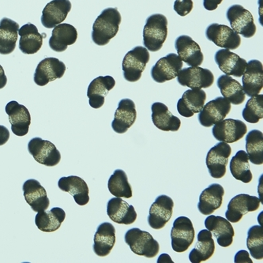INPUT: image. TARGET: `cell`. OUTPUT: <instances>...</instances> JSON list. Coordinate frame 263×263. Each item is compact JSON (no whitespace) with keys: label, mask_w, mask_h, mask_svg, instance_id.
Segmentation results:
<instances>
[{"label":"cell","mask_w":263,"mask_h":263,"mask_svg":"<svg viewBox=\"0 0 263 263\" xmlns=\"http://www.w3.org/2000/svg\"><path fill=\"white\" fill-rule=\"evenodd\" d=\"M121 14L117 8L104 9L92 26V40L98 46L108 45L117 36L121 23Z\"/></svg>","instance_id":"1"},{"label":"cell","mask_w":263,"mask_h":263,"mask_svg":"<svg viewBox=\"0 0 263 263\" xmlns=\"http://www.w3.org/2000/svg\"><path fill=\"white\" fill-rule=\"evenodd\" d=\"M167 36V19L161 14L147 18L143 29V44L148 51L156 52L162 48Z\"/></svg>","instance_id":"2"},{"label":"cell","mask_w":263,"mask_h":263,"mask_svg":"<svg viewBox=\"0 0 263 263\" xmlns=\"http://www.w3.org/2000/svg\"><path fill=\"white\" fill-rule=\"evenodd\" d=\"M125 242L135 255L152 258L159 253V243L151 233L138 228L127 231L125 234Z\"/></svg>","instance_id":"3"},{"label":"cell","mask_w":263,"mask_h":263,"mask_svg":"<svg viewBox=\"0 0 263 263\" xmlns=\"http://www.w3.org/2000/svg\"><path fill=\"white\" fill-rule=\"evenodd\" d=\"M149 52L145 47L137 46L128 51L123 60V73L125 80L136 82L142 77L147 64Z\"/></svg>","instance_id":"4"},{"label":"cell","mask_w":263,"mask_h":263,"mask_svg":"<svg viewBox=\"0 0 263 263\" xmlns=\"http://www.w3.org/2000/svg\"><path fill=\"white\" fill-rule=\"evenodd\" d=\"M226 17L230 23L231 29L243 37H252L256 33L253 15L243 6L238 4L231 6L228 9Z\"/></svg>","instance_id":"5"},{"label":"cell","mask_w":263,"mask_h":263,"mask_svg":"<svg viewBox=\"0 0 263 263\" xmlns=\"http://www.w3.org/2000/svg\"><path fill=\"white\" fill-rule=\"evenodd\" d=\"M28 151L35 161L48 167H54L61 161V154L55 145L41 138H33L28 143Z\"/></svg>","instance_id":"6"},{"label":"cell","mask_w":263,"mask_h":263,"mask_svg":"<svg viewBox=\"0 0 263 263\" xmlns=\"http://www.w3.org/2000/svg\"><path fill=\"white\" fill-rule=\"evenodd\" d=\"M195 236V229L190 218L186 217L176 218L171 231L173 251L178 253L186 251L193 243Z\"/></svg>","instance_id":"7"},{"label":"cell","mask_w":263,"mask_h":263,"mask_svg":"<svg viewBox=\"0 0 263 263\" xmlns=\"http://www.w3.org/2000/svg\"><path fill=\"white\" fill-rule=\"evenodd\" d=\"M180 86L190 89H207L214 82V76L209 69L190 67L181 69L177 76Z\"/></svg>","instance_id":"8"},{"label":"cell","mask_w":263,"mask_h":263,"mask_svg":"<svg viewBox=\"0 0 263 263\" xmlns=\"http://www.w3.org/2000/svg\"><path fill=\"white\" fill-rule=\"evenodd\" d=\"M232 148L229 143L220 142L210 149L207 154L205 164L210 176L214 179L224 177Z\"/></svg>","instance_id":"9"},{"label":"cell","mask_w":263,"mask_h":263,"mask_svg":"<svg viewBox=\"0 0 263 263\" xmlns=\"http://www.w3.org/2000/svg\"><path fill=\"white\" fill-rule=\"evenodd\" d=\"M229 100L222 97L210 101L204 105L198 114L200 124L205 127H213L216 123L224 120L230 112L232 105Z\"/></svg>","instance_id":"10"},{"label":"cell","mask_w":263,"mask_h":263,"mask_svg":"<svg viewBox=\"0 0 263 263\" xmlns=\"http://www.w3.org/2000/svg\"><path fill=\"white\" fill-rule=\"evenodd\" d=\"M183 62L177 54L170 53L160 59L151 69L152 79L157 83H164L177 77L183 68Z\"/></svg>","instance_id":"11"},{"label":"cell","mask_w":263,"mask_h":263,"mask_svg":"<svg viewBox=\"0 0 263 263\" xmlns=\"http://www.w3.org/2000/svg\"><path fill=\"white\" fill-rule=\"evenodd\" d=\"M205 36L217 46L224 49H237L241 45L239 34L226 25L210 24L205 29Z\"/></svg>","instance_id":"12"},{"label":"cell","mask_w":263,"mask_h":263,"mask_svg":"<svg viewBox=\"0 0 263 263\" xmlns=\"http://www.w3.org/2000/svg\"><path fill=\"white\" fill-rule=\"evenodd\" d=\"M248 132V127L243 121L233 119L223 120L214 125L213 135L217 140L226 143L238 142Z\"/></svg>","instance_id":"13"},{"label":"cell","mask_w":263,"mask_h":263,"mask_svg":"<svg viewBox=\"0 0 263 263\" xmlns=\"http://www.w3.org/2000/svg\"><path fill=\"white\" fill-rule=\"evenodd\" d=\"M260 199L257 197L245 194L236 195L231 199L226 213V219L229 222L237 223L243 215L256 211L260 206Z\"/></svg>","instance_id":"14"},{"label":"cell","mask_w":263,"mask_h":263,"mask_svg":"<svg viewBox=\"0 0 263 263\" xmlns=\"http://www.w3.org/2000/svg\"><path fill=\"white\" fill-rule=\"evenodd\" d=\"M174 202L167 195H160L149 209L148 224L154 229H161L173 216Z\"/></svg>","instance_id":"15"},{"label":"cell","mask_w":263,"mask_h":263,"mask_svg":"<svg viewBox=\"0 0 263 263\" xmlns=\"http://www.w3.org/2000/svg\"><path fill=\"white\" fill-rule=\"evenodd\" d=\"M64 62L54 57L45 58L40 62L34 73V82L39 86H46L55 79H61L66 71Z\"/></svg>","instance_id":"16"},{"label":"cell","mask_w":263,"mask_h":263,"mask_svg":"<svg viewBox=\"0 0 263 263\" xmlns=\"http://www.w3.org/2000/svg\"><path fill=\"white\" fill-rule=\"evenodd\" d=\"M175 48L182 61L190 67H199L203 63L204 55L199 45L191 36L182 35L175 41Z\"/></svg>","instance_id":"17"},{"label":"cell","mask_w":263,"mask_h":263,"mask_svg":"<svg viewBox=\"0 0 263 263\" xmlns=\"http://www.w3.org/2000/svg\"><path fill=\"white\" fill-rule=\"evenodd\" d=\"M5 110L13 133L20 137L27 135L31 124L30 113L27 108L17 101H12L6 105Z\"/></svg>","instance_id":"18"},{"label":"cell","mask_w":263,"mask_h":263,"mask_svg":"<svg viewBox=\"0 0 263 263\" xmlns=\"http://www.w3.org/2000/svg\"><path fill=\"white\" fill-rule=\"evenodd\" d=\"M216 64L224 74L240 78L243 76L248 62L229 49H220L214 57Z\"/></svg>","instance_id":"19"},{"label":"cell","mask_w":263,"mask_h":263,"mask_svg":"<svg viewBox=\"0 0 263 263\" xmlns=\"http://www.w3.org/2000/svg\"><path fill=\"white\" fill-rule=\"evenodd\" d=\"M205 226L217 239V243L222 248L232 245L235 231L227 219L210 214L205 220Z\"/></svg>","instance_id":"20"},{"label":"cell","mask_w":263,"mask_h":263,"mask_svg":"<svg viewBox=\"0 0 263 263\" xmlns=\"http://www.w3.org/2000/svg\"><path fill=\"white\" fill-rule=\"evenodd\" d=\"M71 7L70 0H52L42 11L41 23L47 29L55 28L67 18Z\"/></svg>","instance_id":"21"},{"label":"cell","mask_w":263,"mask_h":263,"mask_svg":"<svg viewBox=\"0 0 263 263\" xmlns=\"http://www.w3.org/2000/svg\"><path fill=\"white\" fill-rule=\"evenodd\" d=\"M243 91L248 97L258 95L262 89L263 67L259 60H250L242 78Z\"/></svg>","instance_id":"22"},{"label":"cell","mask_w":263,"mask_h":263,"mask_svg":"<svg viewBox=\"0 0 263 263\" xmlns=\"http://www.w3.org/2000/svg\"><path fill=\"white\" fill-rule=\"evenodd\" d=\"M23 194L26 202L34 212L45 211L49 207L50 200L46 190L36 180H28L23 186Z\"/></svg>","instance_id":"23"},{"label":"cell","mask_w":263,"mask_h":263,"mask_svg":"<svg viewBox=\"0 0 263 263\" xmlns=\"http://www.w3.org/2000/svg\"><path fill=\"white\" fill-rule=\"evenodd\" d=\"M206 100V93L203 89H188L177 103L178 112L182 117L189 118L202 111Z\"/></svg>","instance_id":"24"},{"label":"cell","mask_w":263,"mask_h":263,"mask_svg":"<svg viewBox=\"0 0 263 263\" xmlns=\"http://www.w3.org/2000/svg\"><path fill=\"white\" fill-rule=\"evenodd\" d=\"M137 118L135 104L132 100L123 99L115 112L111 127L116 133L124 134L133 126Z\"/></svg>","instance_id":"25"},{"label":"cell","mask_w":263,"mask_h":263,"mask_svg":"<svg viewBox=\"0 0 263 263\" xmlns=\"http://www.w3.org/2000/svg\"><path fill=\"white\" fill-rule=\"evenodd\" d=\"M18 35L19 49L26 55L36 54L43 45L44 38L46 37V33H39L37 28L32 23H27L19 28Z\"/></svg>","instance_id":"26"},{"label":"cell","mask_w":263,"mask_h":263,"mask_svg":"<svg viewBox=\"0 0 263 263\" xmlns=\"http://www.w3.org/2000/svg\"><path fill=\"white\" fill-rule=\"evenodd\" d=\"M116 85V81L111 76H99L91 82L88 87L87 97L91 108H101L104 105V100L108 92Z\"/></svg>","instance_id":"27"},{"label":"cell","mask_w":263,"mask_h":263,"mask_svg":"<svg viewBox=\"0 0 263 263\" xmlns=\"http://www.w3.org/2000/svg\"><path fill=\"white\" fill-rule=\"evenodd\" d=\"M107 214L114 222L120 224H132L137 219V213L133 205L120 197L111 198L107 205Z\"/></svg>","instance_id":"28"},{"label":"cell","mask_w":263,"mask_h":263,"mask_svg":"<svg viewBox=\"0 0 263 263\" xmlns=\"http://www.w3.org/2000/svg\"><path fill=\"white\" fill-rule=\"evenodd\" d=\"M58 186L60 190L70 194L78 205H86L89 202V186L82 178L76 176L62 177Z\"/></svg>","instance_id":"29"},{"label":"cell","mask_w":263,"mask_h":263,"mask_svg":"<svg viewBox=\"0 0 263 263\" xmlns=\"http://www.w3.org/2000/svg\"><path fill=\"white\" fill-rule=\"evenodd\" d=\"M224 190L221 185L213 183L202 192L199 196L198 209L203 215L214 214L222 205Z\"/></svg>","instance_id":"30"},{"label":"cell","mask_w":263,"mask_h":263,"mask_svg":"<svg viewBox=\"0 0 263 263\" xmlns=\"http://www.w3.org/2000/svg\"><path fill=\"white\" fill-rule=\"evenodd\" d=\"M93 251L99 257L109 255L116 243V229L111 223L104 222L98 226L94 235Z\"/></svg>","instance_id":"31"},{"label":"cell","mask_w":263,"mask_h":263,"mask_svg":"<svg viewBox=\"0 0 263 263\" xmlns=\"http://www.w3.org/2000/svg\"><path fill=\"white\" fill-rule=\"evenodd\" d=\"M77 38V29L71 25L64 23L54 28L48 43L52 51L63 52L69 45L76 43Z\"/></svg>","instance_id":"32"},{"label":"cell","mask_w":263,"mask_h":263,"mask_svg":"<svg viewBox=\"0 0 263 263\" xmlns=\"http://www.w3.org/2000/svg\"><path fill=\"white\" fill-rule=\"evenodd\" d=\"M152 120L157 128L163 132H177L181 126V121L173 116L165 104L156 102L151 107Z\"/></svg>","instance_id":"33"},{"label":"cell","mask_w":263,"mask_h":263,"mask_svg":"<svg viewBox=\"0 0 263 263\" xmlns=\"http://www.w3.org/2000/svg\"><path fill=\"white\" fill-rule=\"evenodd\" d=\"M19 25L14 21L4 17L0 21V54L9 55L15 50Z\"/></svg>","instance_id":"34"},{"label":"cell","mask_w":263,"mask_h":263,"mask_svg":"<svg viewBox=\"0 0 263 263\" xmlns=\"http://www.w3.org/2000/svg\"><path fill=\"white\" fill-rule=\"evenodd\" d=\"M215 251V243L212 233L208 229L200 231L198 242L195 248L189 254V259L192 263H200L210 259Z\"/></svg>","instance_id":"35"},{"label":"cell","mask_w":263,"mask_h":263,"mask_svg":"<svg viewBox=\"0 0 263 263\" xmlns=\"http://www.w3.org/2000/svg\"><path fill=\"white\" fill-rule=\"evenodd\" d=\"M66 218V213L60 207L38 212L35 217L36 227L45 233H53L61 227Z\"/></svg>","instance_id":"36"},{"label":"cell","mask_w":263,"mask_h":263,"mask_svg":"<svg viewBox=\"0 0 263 263\" xmlns=\"http://www.w3.org/2000/svg\"><path fill=\"white\" fill-rule=\"evenodd\" d=\"M217 85L223 98L229 100L231 104L239 105L245 101L246 94L241 84L231 76L226 74L220 76L217 79Z\"/></svg>","instance_id":"37"},{"label":"cell","mask_w":263,"mask_h":263,"mask_svg":"<svg viewBox=\"0 0 263 263\" xmlns=\"http://www.w3.org/2000/svg\"><path fill=\"white\" fill-rule=\"evenodd\" d=\"M230 172L233 177L245 183L252 180V173L249 164V158L245 151H238L230 161Z\"/></svg>","instance_id":"38"},{"label":"cell","mask_w":263,"mask_h":263,"mask_svg":"<svg viewBox=\"0 0 263 263\" xmlns=\"http://www.w3.org/2000/svg\"><path fill=\"white\" fill-rule=\"evenodd\" d=\"M246 149L249 161L252 164L261 165L263 163V134L258 130H252L246 138Z\"/></svg>","instance_id":"39"},{"label":"cell","mask_w":263,"mask_h":263,"mask_svg":"<svg viewBox=\"0 0 263 263\" xmlns=\"http://www.w3.org/2000/svg\"><path fill=\"white\" fill-rule=\"evenodd\" d=\"M108 187L110 193L114 196L126 198L132 197V186L129 183L127 174L123 170H116L110 176Z\"/></svg>","instance_id":"40"},{"label":"cell","mask_w":263,"mask_h":263,"mask_svg":"<svg viewBox=\"0 0 263 263\" xmlns=\"http://www.w3.org/2000/svg\"><path fill=\"white\" fill-rule=\"evenodd\" d=\"M247 247L255 259L263 258V229L260 226L250 228L247 239Z\"/></svg>","instance_id":"41"},{"label":"cell","mask_w":263,"mask_h":263,"mask_svg":"<svg viewBox=\"0 0 263 263\" xmlns=\"http://www.w3.org/2000/svg\"><path fill=\"white\" fill-rule=\"evenodd\" d=\"M243 117L248 123H257L263 118V95L251 97L243 110Z\"/></svg>","instance_id":"42"},{"label":"cell","mask_w":263,"mask_h":263,"mask_svg":"<svg viewBox=\"0 0 263 263\" xmlns=\"http://www.w3.org/2000/svg\"><path fill=\"white\" fill-rule=\"evenodd\" d=\"M194 4L192 0H176L174 3V10L181 17L187 15L193 10Z\"/></svg>","instance_id":"43"},{"label":"cell","mask_w":263,"mask_h":263,"mask_svg":"<svg viewBox=\"0 0 263 263\" xmlns=\"http://www.w3.org/2000/svg\"><path fill=\"white\" fill-rule=\"evenodd\" d=\"M234 262L236 263H252V260L250 258L249 253L245 250L238 251L235 255Z\"/></svg>","instance_id":"44"},{"label":"cell","mask_w":263,"mask_h":263,"mask_svg":"<svg viewBox=\"0 0 263 263\" xmlns=\"http://www.w3.org/2000/svg\"><path fill=\"white\" fill-rule=\"evenodd\" d=\"M10 139V132L7 127L0 125V146L5 145Z\"/></svg>","instance_id":"45"},{"label":"cell","mask_w":263,"mask_h":263,"mask_svg":"<svg viewBox=\"0 0 263 263\" xmlns=\"http://www.w3.org/2000/svg\"><path fill=\"white\" fill-rule=\"evenodd\" d=\"M222 1L223 0H203V6L205 10L212 11L216 10Z\"/></svg>","instance_id":"46"},{"label":"cell","mask_w":263,"mask_h":263,"mask_svg":"<svg viewBox=\"0 0 263 263\" xmlns=\"http://www.w3.org/2000/svg\"><path fill=\"white\" fill-rule=\"evenodd\" d=\"M7 83V78L2 66L0 65V89H4Z\"/></svg>","instance_id":"47"}]
</instances>
